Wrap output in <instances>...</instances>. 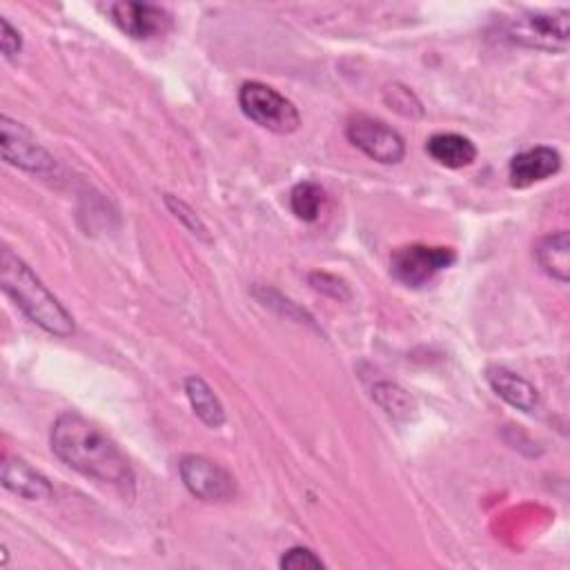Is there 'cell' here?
I'll return each instance as SVG.
<instances>
[{
	"mask_svg": "<svg viewBox=\"0 0 570 570\" xmlns=\"http://www.w3.org/2000/svg\"><path fill=\"white\" fill-rule=\"evenodd\" d=\"M278 566L285 570H321V568H325L323 559L316 557L314 550H309L305 546H292L289 550H285Z\"/></svg>",
	"mask_w": 570,
	"mask_h": 570,
	"instance_id": "ffe728a7",
	"label": "cell"
},
{
	"mask_svg": "<svg viewBox=\"0 0 570 570\" xmlns=\"http://www.w3.org/2000/svg\"><path fill=\"white\" fill-rule=\"evenodd\" d=\"M2 485L29 501H45L53 497V488L45 474L31 468L20 456H7L2 463Z\"/></svg>",
	"mask_w": 570,
	"mask_h": 570,
	"instance_id": "8fae6325",
	"label": "cell"
},
{
	"mask_svg": "<svg viewBox=\"0 0 570 570\" xmlns=\"http://www.w3.org/2000/svg\"><path fill=\"white\" fill-rule=\"evenodd\" d=\"M309 283H312L318 292H325V294H330V296H334V298H350L347 285H345L341 278L332 276V274L314 272V274H309Z\"/></svg>",
	"mask_w": 570,
	"mask_h": 570,
	"instance_id": "7402d4cb",
	"label": "cell"
},
{
	"mask_svg": "<svg viewBox=\"0 0 570 570\" xmlns=\"http://www.w3.org/2000/svg\"><path fill=\"white\" fill-rule=\"evenodd\" d=\"M0 283L24 316L53 336L73 334V318L33 269L9 247L0 252Z\"/></svg>",
	"mask_w": 570,
	"mask_h": 570,
	"instance_id": "7a4b0ae2",
	"label": "cell"
},
{
	"mask_svg": "<svg viewBox=\"0 0 570 570\" xmlns=\"http://www.w3.org/2000/svg\"><path fill=\"white\" fill-rule=\"evenodd\" d=\"M0 149L2 158L22 171L47 176L56 169V160L29 134V129L4 114L0 116Z\"/></svg>",
	"mask_w": 570,
	"mask_h": 570,
	"instance_id": "52a82bcc",
	"label": "cell"
},
{
	"mask_svg": "<svg viewBox=\"0 0 570 570\" xmlns=\"http://www.w3.org/2000/svg\"><path fill=\"white\" fill-rule=\"evenodd\" d=\"M178 470L185 488L200 501L220 503L234 499L236 494L234 476L223 465L203 454H185L178 463Z\"/></svg>",
	"mask_w": 570,
	"mask_h": 570,
	"instance_id": "ba28073f",
	"label": "cell"
},
{
	"mask_svg": "<svg viewBox=\"0 0 570 570\" xmlns=\"http://www.w3.org/2000/svg\"><path fill=\"white\" fill-rule=\"evenodd\" d=\"M372 396L376 399V403L392 416V419H410L414 403L407 396L405 390H401L394 383H379L372 390Z\"/></svg>",
	"mask_w": 570,
	"mask_h": 570,
	"instance_id": "e0dca14e",
	"label": "cell"
},
{
	"mask_svg": "<svg viewBox=\"0 0 570 570\" xmlns=\"http://www.w3.org/2000/svg\"><path fill=\"white\" fill-rule=\"evenodd\" d=\"M238 105L249 120L272 134L287 136L301 127V114L296 105L265 82H243L238 89Z\"/></svg>",
	"mask_w": 570,
	"mask_h": 570,
	"instance_id": "3957f363",
	"label": "cell"
},
{
	"mask_svg": "<svg viewBox=\"0 0 570 570\" xmlns=\"http://www.w3.org/2000/svg\"><path fill=\"white\" fill-rule=\"evenodd\" d=\"M454 258L456 254L452 247L412 243L394 249L390 258V274L405 287H423L439 272L448 269Z\"/></svg>",
	"mask_w": 570,
	"mask_h": 570,
	"instance_id": "5b68a950",
	"label": "cell"
},
{
	"mask_svg": "<svg viewBox=\"0 0 570 570\" xmlns=\"http://www.w3.org/2000/svg\"><path fill=\"white\" fill-rule=\"evenodd\" d=\"M345 136L354 147L381 165H396L405 156L403 136L379 118L365 114L352 116L347 120Z\"/></svg>",
	"mask_w": 570,
	"mask_h": 570,
	"instance_id": "8992f818",
	"label": "cell"
},
{
	"mask_svg": "<svg viewBox=\"0 0 570 570\" xmlns=\"http://www.w3.org/2000/svg\"><path fill=\"white\" fill-rule=\"evenodd\" d=\"M559 169H561V154L554 147L537 145L510 158L508 178L514 189H525L534 183H541L554 176Z\"/></svg>",
	"mask_w": 570,
	"mask_h": 570,
	"instance_id": "30bf717a",
	"label": "cell"
},
{
	"mask_svg": "<svg viewBox=\"0 0 570 570\" xmlns=\"http://www.w3.org/2000/svg\"><path fill=\"white\" fill-rule=\"evenodd\" d=\"M485 379L497 396H501L508 405L521 410V412H534L539 405V392L537 387L519 376L517 372L503 367V365H490L485 370Z\"/></svg>",
	"mask_w": 570,
	"mask_h": 570,
	"instance_id": "7c38bea8",
	"label": "cell"
},
{
	"mask_svg": "<svg viewBox=\"0 0 570 570\" xmlns=\"http://www.w3.org/2000/svg\"><path fill=\"white\" fill-rule=\"evenodd\" d=\"M165 198V205H167V209L174 214V218L176 220H180L194 236H198L200 240H209V234H207V227H205V223L198 218V214L185 203V200H180L178 196H174V194H165L163 196Z\"/></svg>",
	"mask_w": 570,
	"mask_h": 570,
	"instance_id": "d6986e66",
	"label": "cell"
},
{
	"mask_svg": "<svg viewBox=\"0 0 570 570\" xmlns=\"http://www.w3.org/2000/svg\"><path fill=\"white\" fill-rule=\"evenodd\" d=\"M0 49L4 60H16V56L22 49L20 31L7 18H0Z\"/></svg>",
	"mask_w": 570,
	"mask_h": 570,
	"instance_id": "44dd1931",
	"label": "cell"
},
{
	"mask_svg": "<svg viewBox=\"0 0 570 570\" xmlns=\"http://www.w3.org/2000/svg\"><path fill=\"white\" fill-rule=\"evenodd\" d=\"M383 100L385 105H390V109H394L396 114L401 116H407V118H419L423 114V107L419 102V98L403 85L394 82L390 85L385 91H383Z\"/></svg>",
	"mask_w": 570,
	"mask_h": 570,
	"instance_id": "ac0fdd59",
	"label": "cell"
},
{
	"mask_svg": "<svg viewBox=\"0 0 570 570\" xmlns=\"http://www.w3.org/2000/svg\"><path fill=\"white\" fill-rule=\"evenodd\" d=\"M323 200H325V191L321 189V185H316L312 180H303V183L294 185L289 191V207H292L294 216L305 223H312L318 218Z\"/></svg>",
	"mask_w": 570,
	"mask_h": 570,
	"instance_id": "2e32d148",
	"label": "cell"
},
{
	"mask_svg": "<svg viewBox=\"0 0 570 570\" xmlns=\"http://www.w3.org/2000/svg\"><path fill=\"white\" fill-rule=\"evenodd\" d=\"M185 394L189 399V405L194 414L209 428H220L225 423V407L216 392L209 387L207 381L200 376H187L185 379Z\"/></svg>",
	"mask_w": 570,
	"mask_h": 570,
	"instance_id": "9a60e30c",
	"label": "cell"
},
{
	"mask_svg": "<svg viewBox=\"0 0 570 570\" xmlns=\"http://www.w3.org/2000/svg\"><path fill=\"white\" fill-rule=\"evenodd\" d=\"M539 267L554 281L568 283L570 278V234L566 229L546 234L534 245Z\"/></svg>",
	"mask_w": 570,
	"mask_h": 570,
	"instance_id": "4fadbf2b",
	"label": "cell"
},
{
	"mask_svg": "<svg viewBox=\"0 0 570 570\" xmlns=\"http://www.w3.org/2000/svg\"><path fill=\"white\" fill-rule=\"evenodd\" d=\"M53 454L82 476L134 497L136 476L125 452L98 425L78 412H62L51 425Z\"/></svg>",
	"mask_w": 570,
	"mask_h": 570,
	"instance_id": "6da1fadb",
	"label": "cell"
},
{
	"mask_svg": "<svg viewBox=\"0 0 570 570\" xmlns=\"http://www.w3.org/2000/svg\"><path fill=\"white\" fill-rule=\"evenodd\" d=\"M425 149L432 160L448 169H461L474 163L476 158V147L468 136L452 134V131H441L432 134L425 142Z\"/></svg>",
	"mask_w": 570,
	"mask_h": 570,
	"instance_id": "5bb4252c",
	"label": "cell"
},
{
	"mask_svg": "<svg viewBox=\"0 0 570 570\" xmlns=\"http://www.w3.org/2000/svg\"><path fill=\"white\" fill-rule=\"evenodd\" d=\"M505 38L525 49L566 51L570 42V11H534L512 18L505 27Z\"/></svg>",
	"mask_w": 570,
	"mask_h": 570,
	"instance_id": "277c9868",
	"label": "cell"
},
{
	"mask_svg": "<svg viewBox=\"0 0 570 570\" xmlns=\"http://www.w3.org/2000/svg\"><path fill=\"white\" fill-rule=\"evenodd\" d=\"M111 22L134 40H151L171 27V16L158 4L149 2H114L109 4Z\"/></svg>",
	"mask_w": 570,
	"mask_h": 570,
	"instance_id": "9c48e42d",
	"label": "cell"
}]
</instances>
